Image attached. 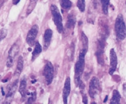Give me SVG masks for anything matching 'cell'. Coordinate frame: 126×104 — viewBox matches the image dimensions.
<instances>
[{
  "instance_id": "277c9868",
  "label": "cell",
  "mask_w": 126,
  "mask_h": 104,
  "mask_svg": "<svg viewBox=\"0 0 126 104\" xmlns=\"http://www.w3.org/2000/svg\"><path fill=\"white\" fill-rule=\"evenodd\" d=\"M43 76L45 78L46 84L47 85L51 84L54 77V68L52 62H50L49 61H47L44 65L43 70Z\"/></svg>"
},
{
  "instance_id": "d6986e66",
  "label": "cell",
  "mask_w": 126,
  "mask_h": 104,
  "mask_svg": "<svg viewBox=\"0 0 126 104\" xmlns=\"http://www.w3.org/2000/svg\"><path fill=\"white\" fill-rule=\"evenodd\" d=\"M100 3H101V6H102V10L103 12L105 15L108 14L109 12V7L110 4V0H100Z\"/></svg>"
},
{
  "instance_id": "ac0fdd59",
  "label": "cell",
  "mask_w": 126,
  "mask_h": 104,
  "mask_svg": "<svg viewBox=\"0 0 126 104\" xmlns=\"http://www.w3.org/2000/svg\"><path fill=\"white\" fill-rule=\"evenodd\" d=\"M38 0H30V3L28 4V7H27V11H26V14L27 15H30L32 10H34V8L36 6V4L38 2Z\"/></svg>"
},
{
  "instance_id": "7a4b0ae2",
  "label": "cell",
  "mask_w": 126,
  "mask_h": 104,
  "mask_svg": "<svg viewBox=\"0 0 126 104\" xmlns=\"http://www.w3.org/2000/svg\"><path fill=\"white\" fill-rule=\"evenodd\" d=\"M115 31L117 34V37L119 40H123L126 38V23L124 21V18L123 15H118L116 21H115Z\"/></svg>"
},
{
  "instance_id": "4fadbf2b",
  "label": "cell",
  "mask_w": 126,
  "mask_h": 104,
  "mask_svg": "<svg viewBox=\"0 0 126 104\" xmlns=\"http://www.w3.org/2000/svg\"><path fill=\"white\" fill-rule=\"evenodd\" d=\"M26 96L27 97V104H32L33 102H35V101L36 100V91L35 88H30V90H29L28 91L27 90L25 97Z\"/></svg>"
},
{
  "instance_id": "e0dca14e",
  "label": "cell",
  "mask_w": 126,
  "mask_h": 104,
  "mask_svg": "<svg viewBox=\"0 0 126 104\" xmlns=\"http://www.w3.org/2000/svg\"><path fill=\"white\" fill-rule=\"evenodd\" d=\"M120 99H121V95L119 92L118 90H114L113 91V96H112V98L111 100V104H120Z\"/></svg>"
},
{
  "instance_id": "5bb4252c",
  "label": "cell",
  "mask_w": 126,
  "mask_h": 104,
  "mask_svg": "<svg viewBox=\"0 0 126 104\" xmlns=\"http://www.w3.org/2000/svg\"><path fill=\"white\" fill-rule=\"evenodd\" d=\"M18 92H20L21 97L23 98H24L25 95H26V92H27V81H26V79L24 77L20 81Z\"/></svg>"
},
{
  "instance_id": "44dd1931",
  "label": "cell",
  "mask_w": 126,
  "mask_h": 104,
  "mask_svg": "<svg viewBox=\"0 0 126 104\" xmlns=\"http://www.w3.org/2000/svg\"><path fill=\"white\" fill-rule=\"evenodd\" d=\"M81 41H82V45H83V48H86L88 49V46H89V40L87 37L86 36V35L84 34V32L81 33Z\"/></svg>"
},
{
  "instance_id": "603a6c76",
  "label": "cell",
  "mask_w": 126,
  "mask_h": 104,
  "mask_svg": "<svg viewBox=\"0 0 126 104\" xmlns=\"http://www.w3.org/2000/svg\"><path fill=\"white\" fill-rule=\"evenodd\" d=\"M7 31L4 29H2L0 30V41L2 40L3 39H4L7 36Z\"/></svg>"
},
{
  "instance_id": "484cf974",
  "label": "cell",
  "mask_w": 126,
  "mask_h": 104,
  "mask_svg": "<svg viewBox=\"0 0 126 104\" xmlns=\"http://www.w3.org/2000/svg\"><path fill=\"white\" fill-rule=\"evenodd\" d=\"M4 2V0H0V8L2 7V5H3Z\"/></svg>"
},
{
  "instance_id": "7c38bea8",
  "label": "cell",
  "mask_w": 126,
  "mask_h": 104,
  "mask_svg": "<svg viewBox=\"0 0 126 104\" xmlns=\"http://www.w3.org/2000/svg\"><path fill=\"white\" fill-rule=\"evenodd\" d=\"M23 66H24V59L22 56H19L18 59V62H17V66L16 68V71L14 73V77H16V79H18L19 77V76L21 75L22 70H23Z\"/></svg>"
},
{
  "instance_id": "52a82bcc",
  "label": "cell",
  "mask_w": 126,
  "mask_h": 104,
  "mask_svg": "<svg viewBox=\"0 0 126 104\" xmlns=\"http://www.w3.org/2000/svg\"><path fill=\"white\" fill-rule=\"evenodd\" d=\"M38 32V25H35V24L33 25L31 27V29L29 30V32L27 33V35L26 41H27V44L30 46H32L34 45L35 40L36 38Z\"/></svg>"
},
{
  "instance_id": "9a60e30c",
  "label": "cell",
  "mask_w": 126,
  "mask_h": 104,
  "mask_svg": "<svg viewBox=\"0 0 126 104\" xmlns=\"http://www.w3.org/2000/svg\"><path fill=\"white\" fill-rule=\"evenodd\" d=\"M75 23H76V18L75 15L73 14H69L66 20V28L67 29L73 28L75 26Z\"/></svg>"
},
{
  "instance_id": "6da1fadb",
  "label": "cell",
  "mask_w": 126,
  "mask_h": 104,
  "mask_svg": "<svg viewBox=\"0 0 126 104\" xmlns=\"http://www.w3.org/2000/svg\"><path fill=\"white\" fill-rule=\"evenodd\" d=\"M88 49L82 48L80 51L78 59L75 63V82L76 84V86H79V83L81 81V76L83 74V72L85 68V57L86 54Z\"/></svg>"
},
{
  "instance_id": "8992f818",
  "label": "cell",
  "mask_w": 126,
  "mask_h": 104,
  "mask_svg": "<svg viewBox=\"0 0 126 104\" xmlns=\"http://www.w3.org/2000/svg\"><path fill=\"white\" fill-rule=\"evenodd\" d=\"M100 90V81L97 77H93L89 83V95L92 98H94L95 96L99 92Z\"/></svg>"
},
{
  "instance_id": "5b68a950",
  "label": "cell",
  "mask_w": 126,
  "mask_h": 104,
  "mask_svg": "<svg viewBox=\"0 0 126 104\" xmlns=\"http://www.w3.org/2000/svg\"><path fill=\"white\" fill-rule=\"evenodd\" d=\"M19 51V44L16 42L10 48L8 52V57L7 59L6 65L7 68H11L14 62V59L16 57V55L18 54Z\"/></svg>"
},
{
  "instance_id": "7402d4cb",
  "label": "cell",
  "mask_w": 126,
  "mask_h": 104,
  "mask_svg": "<svg viewBox=\"0 0 126 104\" xmlns=\"http://www.w3.org/2000/svg\"><path fill=\"white\" fill-rule=\"evenodd\" d=\"M77 7L80 10V12H84L86 9V1L85 0H78Z\"/></svg>"
},
{
  "instance_id": "2e32d148",
  "label": "cell",
  "mask_w": 126,
  "mask_h": 104,
  "mask_svg": "<svg viewBox=\"0 0 126 104\" xmlns=\"http://www.w3.org/2000/svg\"><path fill=\"white\" fill-rule=\"evenodd\" d=\"M42 51V47L40 45V43L38 42H35V48L34 51H32V61H34L35 59V58L41 53Z\"/></svg>"
},
{
  "instance_id": "30bf717a",
  "label": "cell",
  "mask_w": 126,
  "mask_h": 104,
  "mask_svg": "<svg viewBox=\"0 0 126 104\" xmlns=\"http://www.w3.org/2000/svg\"><path fill=\"white\" fill-rule=\"evenodd\" d=\"M71 92V80L69 77H66L65 83H64V87L63 90V104H67L68 98L70 95Z\"/></svg>"
},
{
  "instance_id": "ffe728a7",
  "label": "cell",
  "mask_w": 126,
  "mask_h": 104,
  "mask_svg": "<svg viewBox=\"0 0 126 104\" xmlns=\"http://www.w3.org/2000/svg\"><path fill=\"white\" fill-rule=\"evenodd\" d=\"M60 4L63 10H68L72 7V1L70 0H61Z\"/></svg>"
},
{
  "instance_id": "d4e9b609",
  "label": "cell",
  "mask_w": 126,
  "mask_h": 104,
  "mask_svg": "<svg viewBox=\"0 0 126 104\" xmlns=\"http://www.w3.org/2000/svg\"><path fill=\"white\" fill-rule=\"evenodd\" d=\"M20 1L21 0H13V5H16V4H18L19 3Z\"/></svg>"
},
{
  "instance_id": "cb8c5ba5",
  "label": "cell",
  "mask_w": 126,
  "mask_h": 104,
  "mask_svg": "<svg viewBox=\"0 0 126 104\" xmlns=\"http://www.w3.org/2000/svg\"><path fill=\"white\" fill-rule=\"evenodd\" d=\"M83 96V103L84 104H86L88 103V99H87V95H86V94L83 93L82 95Z\"/></svg>"
},
{
  "instance_id": "83f0119b",
  "label": "cell",
  "mask_w": 126,
  "mask_h": 104,
  "mask_svg": "<svg viewBox=\"0 0 126 104\" xmlns=\"http://www.w3.org/2000/svg\"><path fill=\"white\" fill-rule=\"evenodd\" d=\"M0 80H1V76H0Z\"/></svg>"
},
{
  "instance_id": "9c48e42d",
  "label": "cell",
  "mask_w": 126,
  "mask_h": 104,
  "mask_svg": "<svg viewBox=\"0 0 126 104\" xmlns=\"http://www.w3.org/2000/svg\"><path fill=\"white\" fill-rule=\"evenodd\" d=\"M117 67V56L114 48H111L110 51V69L109 72L110 75L114 74V73L116 71Z\"/></svg>"
},
{
  "instance_id": "ba28073f",
  "label": "cell",
  "mask_w": 126,
  "mask_h": 104,
  "mask_svg": "<svg viewBox=\"0 0 126 104\" xmlns=\"http://www.w3.org/2000/svg\"><path fill=\"white\" fill-rule=\"evenodd\" d=\"M18 79H16L13 83H12L10 85H9L7 87V92L5 97V101L4 102V104H10L16 93L17 87H18Z\"/></svg>"
},
{
  "instance_id": "3957f363",
  "label": "cell",
  "mask_w": 126,
  "mask_h": 104,
  "mask_svg": "<svg viewBox=\"0 0 126 104\" xmlns=\"http://www.w3.org/2000/svg\"><path fill=\"white\" fill-rule=\"evenodd\" d=\"M50 10H51V13L52 15V19H53V21L57 27V29L59 33H62V32L63 30V19H62L61 12H60L58 7L55 4L51 5Z\"/></svg>"
},
{
  "instance_id": "8fae6325",
  "label": "cell",
  "mask_w": 126,
  "mask_h": 104,
  "mask_svg": "<svg viewBox=\"0 0 126 104\" xmlns=\"http://www.w3.org/2000/svg\"><path fill=\"white\" fill-rule=\"evenodd\" d=\"M52 37V31L50 29H46V31L44 32V42H43L44 50L46 51L49 48L50 43H51Z\"/></svg>"
},
{
  "instance_id": "4316f807",
  "label": "cell",
  "mask_w": 126,
  "mask_h": 104,
  "mask_svg": "<svg viewBox=\"0 0 126 104\" xmlns=\"http://www.w3.org/2000/svg\"><path fill=\"white\" fill-rule=\"evenodd\" d=\"M107 99H108V95H107V96L106 97V98L104 99V101H103V102H104V103H106V102L107 101Z\"/></svg>"
}]
</instances>
